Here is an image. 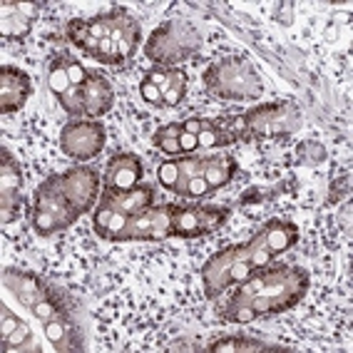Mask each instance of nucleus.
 I'll return each instance as SVG.
<instances>
[{"label":"nucleus","mask_w":353,"mask_h":353,"mask_svg":"<svg viewBox=\"0 0 353 353\" xmlns=\"http://www.w3.org/2000/svg\"><path fill=\"white\" fill-rule=\"evenodd\" d=\"M199 50V32L190 20H167L145 43V55L159 68H174Z\"/></svg>","instance_id":"nucleus-5"},{"label":"nucleus","mask_w":353,"mask_h":353,"mask_svg":"<svg viewBox=\"0 0 353 353\" xmlns=\"http://www.w3.org/2000/svg\"><path fill=\"white\" fill-rule=\"evenodd\" d=\"M139 95H142V100H145L147 105L162 108V92H159L157 85H152V82L145 80V77H142V82H139Z\"/></svg>","instance_id":"nucleus-29"},{"label":"nucleus","mask_w":353,"mask_h":353,"mask_svg":"<svg viewBox=\"0 0 353 353\" xmlns=\"http://www.w3.org/2000/svg\"><path fill=\"white\" fill-rule=\"evenodd\" d=\"M48 88L55 97H60L65 90L72 88V82L68 77V68H65V55H55L48 65Z\"/></svg>","instance_id":"nucleus-25"},{"label":"nucleus","mask_w":353,"mask_h":353,"mask_svg":"<svg viewBox=\"0 0 353 353\" xmlns=\"http://www.w3.org/2000/svg\"><path fill=\"white\" fill-rule=\"evenodd\" d=\"M60 192L68 199V204L75 209V214H88L95 207V202L102 194V179L92 167H72V170L57 174Z\"/></svg>","instance_id":"nucleus-11"},{"label":"nucleus","mask_w":353,"mask_h":353,"mask_svg":"<svg viewBox=\"0 0 353 353\" xmlns=\"http://www.w3.org/2000/svg\"><path fill=\"white\" fill-rule=\"evenodd\" d=\"M82 102H85V117L88 120H97L112 110L114 105V90L105 75H100L97 70H90L88 82L82 85Z\"/></svg>","instance_id":"nucleus-15"},{"label":"nucleus","mask_w":353,"mask_h":353,"mask_svg":"<svg viewBox=\"0 0 353 353\" xmlns=\"http://www.w3.org/2000/svg\"><path fill=\"white\" fill-rule=\"evenodd\" d=\"M204 88L221 100H256L261 95V77L244 57H221L204 70Z\"/></svg>","instance_id":"nucleus-3"},{"label":"nucleus","mask_w":353,"mask_h":353,"mask_svg":"<svg viewBox=\"0 0 353 353\" xmlns=\"http://www.w3.org/2000/svg\"><path fill=\"white\" fill-rule=\"evenodd\" d=\"M60 102V108L70 114V117H75V120H85V102H82V88H72L65 90L63 95L57 97Z\"/></svg>","instance_id":"nucleus-27"},{"label":"nucleus","mask_w":353,"mask_h":353,"mask_svg":"<svg viewBox=\"0 0 353 353\" xmlns=\"http://www.w3.org/2000/svg\"><path fill=\"white\" fill-rule=\"evenodd\" d=\"M259 234H261L266 249L274 256L289 252L291 246H296L299 241V227L294 221H286V219H269L264 227L259 229Z\"/></svg>","instance_id":"nucleus-20"},{"label":"nucleus","mask_w":353,"mask_h":353,"mask_svg":"<svg viewBox=\"0 0 353 353\" xmlns=\"http://www.w3.org/2000/svg\"><path fill=\"white\" fill-rule=\"evenodd\" d=\"M182 132H184L182 122H170V125L159 127L152 139H154V145H157L164 154H182V147H179Z\"/></svg>","instance_id":"nucleus-24"},{"label":"nucleus","mask_w":353,"mask_h":353,"mask_svg":"<svg viewBox=\"0 0 353 353\" xmlns=\"http://www.w3.org/2000/svg\"><path fill=\"white\" fill-rule=\"evenodd\" d=\"M309 284L311 279L301 266L266 264L236 284L227 303L216 309V316L227 323H252L284 314L303 301Z\"/></svg>","instance_id":"nucleus-1"},{"label":"nucleus","mask_w":353,"mask_h":353,"mask_svg":"<svg viewBox=\"0 0 353 353\" xmlns=\"http://www.w3.org/2000/svg\"><path fill=\"white\" fill-rule=\"evenodd\" d=\"M145 170L134 154H114L105 167V176H102V187L105 190H132L142 179Z\"/></svg>","instance_id":"nucleus-16"},{"label":"nucleus","mask_w":353,"mask_h":353,"mask_svg":"<svg viewBox=\"0 0 353 353\" xmlns=\"http://www.w3.org/2000/svg\"><path fill=\"white\" fill-rule=\"evenodd\" d=\"M274 254L266 249L261 234H254L244 244H234L209 256V261L202 266V284L209 301L219 299L221 294L232 286L241 284L246 276H252L256 269L272 264Z\"/></svg>","instance_id":"nucleus-2"},{"label":"nucleus","mask_w":353,"mask_h":353,"mask_svg":"<svg viewBox=\"0 0 353 353\" xmlns=\"http://www.w3.org/2000/svg\"><path fill=\"white\" fill-rule=\"evenodd\" d=\"M127 219H130V216H127L120 207H114L108 196L100 194V202H97L95 214H92V229H95V234L100 239L114 241L117 234L125 229Z\"/></svg>","instance_id":"nucleus-18"},{"label":"nucleus","mask_w":353,"mask_h":353,"mask_svg":"<svg viewBox=\"0 0 353 353\" xmlns=\"http://www.w3.org/2000/svg\"><path fill=\"white\" fill-rule=\"evenodd\" d=\"M301 127V110L294 102H266L236 117L239 139H284Z\"/></svg>","instance_id":"nucleus-4"},{"label":"nucleus","mask_w":353,"mask_h":353,"mask_svg":"<svg viewBox=\"0 0 353 353\" xmlns=\"http://www.w3.org/2000/svg\"><path fill=\"white\" fill-rule=\"evenodd\" d=\"M207 194H212V190H209V184L204 176H194V179L187 184V192H184V196H190V199H204Z\"/></svg>","instance_id":"nucleus-30"},{"label":"nucleus","mask_w":353,"mask_h":353,"mask_svg":"<svg viewBox=\"0 0 353 353\" xmlns=\"http://www.w3.org/2000/svg\"><path fill=\"white\" fill-rule=\"evenodd\" d=\"M38 18L35 3H13L6 0L0 10V32L6 40H26L32 30V20Z\"/></svg>","instance_id":"nucleus-14"},{"label":"nucleus","mask_w":353,"mask_h":353,"mask_svg":"<svg viewBox=\"0 0 353 353\" xmlns=\"http://www.w3.org/2000/svg\"><path fill=\"white\" fill-rule=\"evenodd\" d=\"M112 43L120 50L122 63H127L137 52L139 43H142V28H139V23L127 13L125 8H117V23H114V30H112Z\"/></svg>","instance_id":"nucleus-19"},{"label":"nucleus","mask_w":353,"mask_h":353,"mask_svg":"<svg viewBox=\"0 0 353 353\" xmlns=\"http://www.w3.org/2000/svg\"><path fill=\"white\" fill-rule=\"evenodd\" d=\"M0 214L3 224L18 219L20 214V184H23V170L18 159L3 147L0 150Z\"/></svg>","instance_id":"nucleus-12"},{"label":"nucleus","mask_w":353,"mask_h":353,"mask_svg":"<svg viewBox=\"0 0 353 353\" xmlns=\"http://www.w3.org/2000/svg\"><path fill=\"white\" fill-rule=\"evenodd\" d=\"M174 207L176 204H152L132 214L114 241H157L174 236V227H172Z\"/></svg>","instance_id":"nucleus-9"},{"label":"nucleus","mask_w":353,"mask_h":353,"mask_svg":"<svg viewBox=\"0 0 353 353\" xmlns=\"http://www.w3.org/2000/svg\"><path fill=\"white\" fill-rule=\"evenodd\" d=\"M32 95V82L26 70L15 65L0 68V112L13 114L26 108L28 97Z\"/></svg>","instance_id":"nucleus-13"},{"label":"nucleus","mask_w":353,"mask_h":353,"mask_svg":"<svg viewBox=\"0 0 353 353\" xmlns=\"http://www.w3.org/2000/svg\"><path fill=\"white\" fill-rule=\"evenodd\" d=\"M212 353H269V351H281V346L274 343H264V341L252 339V336H221V339L212 341L207 346Z\"/></svg>","instance_id":"nucleus-22"},{"label":"nucleus","mask_w":353,"mask_h":353,"mask_svg":"<svg viewBox=\"0 0 353 353\" xmlns=\"http://www.w3.org/2000/svg\"><path fill=\"white\" fill-rule=\"evenodd\" d=\"M108 132L100 120H70L60 130V150L75 162H88L105 150Z\"/></svg>","instance_id":"nucleus-8"},{"label":"nucleus","mask_w":353,"mask_h":353,"mask_svg":"<svg viewBox=\"0 0 353 353\" xmlns=\"http://www.w3.org/2000/svg\"><path fill=\"white\" fill-rule=\"evenodd\" d=\"M281 10H284V15H274V20H279L281 26H291V10H294V6H291V3H284Z\"/></svg>","instance_id":"nucleus-32"},{"label":"nucleus","mask_w":353,"mask_h":353,"mask_svg":"<svg viewBox=\"0 0 353 353\" xmlns=\"http://www.w3.org/2000/svg\"><path fill=\"white\" fill-rule=\"evenodd\" d=\"M6 289H10L15 296L20 299V303H26L32 314L38 316L40 321H48L52 316H63L65 311L60 309V299L52 289L40 281L35 274L28 272H18V269H6Z\"/></svg>","instance_id":"nucleus-7"},{"label":"nucleus","mask_w":353,"mask_h":353,"mask_svg":"<svg viewBox=\"0 0 353 353\" xmlns=\"http://www.w3.org/2000/svg\"><path fill=\"white\" fill-rule=\"evenodd\" d=\"M80 216L75 214V209L70 207L68 199L60 192V182L57 174H50L35 190L32 196V229L38 236H52L57 232H65L68 227H72Z\"/></svg>","instance_id":"nucleus-6"},{"label":"nucleus","mask_w":353,"mask_h":353,"mask_svg":"<svg viewBox=\"0 0 353 353\" xmlns=\"http://www.w3.org/2000/svg\"><path fill=\"white\" fill-rule=\"evenodd\" d=\"M65 68H68V77H70V82H72L75 88H82V85L88 82L90 70L82 68L80 60H75V57H68V55H65Z\"/></svg>","instance_id":"nucleus-28"},{"label":"nucleus","mask_w":353,"mask_h":353,"mask_svg":"<svg viewBox=\"0 0 353 353\" xmlns=\"http://www.w3.org/2000/svg\"><path fill=\"white\" fill-rule=\"evenodd\" d=\"M234 174H236V159L234 157H204L202 176L207 179L212 192L221 190L224 184L232 182Z\"/></svg>","instance_id":"nucleus-23"},{"label":"nucleus","mask_w":353,"mask_h":353,"mask_svg":"<svg viewBox=\"0 0 353 353\" xmlns=\"http://www.w3.org/2000/svg\"><path fill=\"white\" fill-rule=\"evenodd\" d=\"M199 150H214L241 142L236 132V117H199V132H196Z\"/></svg>","instance_id":"nucleus-17"},{"label":"nucleus","mask_w":353,"mask_h":353,"mask_svg":"<svg viewBox=\"0 0 353 353\" xmlns=\"http://www.w3.org/2000/svg\"><path fill=\"white\" fill-rule=\"evenodd\" d=\"M229 216H232V209L216 207V204L174 207L172 227H174V236H179V239H196V236H207V234L224 227Z\"/></svg>","instance_id":"nucleus-10"},{"label":"nucleus","mask_w":353,"mask_h":353,"mask_svg":"<svg viewBox=\"0 0 353 353\" xmlns=\"http://www.w3.org/2000/svg\"><path fill=\"white\" fill-rule=\"evenodd\" d=\"M184 95H187V72L174 68L170 85H167V90L162 92V108H176V105H182Z\"/></svg>","instance_id":"nucleus-26"},{"label":"nucleus","mask_w":353,"mask_h":353,"mask_svg":"<svg viewBox=\"0 0 353 353\" xmlns=\"http://www.w3.org/2000/svg\"><path fill=\"white\" fill-rule=\"evenodd\" d=\"M102 196H108L114 207H120L127 216L137 214L142 209L154 204V190L150 184H137L132 190H105L102 187Z\"/></svg>","instance_id":"nucleus-21"},{"label":"nucleus","mask_w":353,"mask_h":353,"mask_svg":"<svg viewBox=\"0 0 353 353\" xmlns=\"http://www.w3.org/2000/svg\"><path fill=\"white\" fill-rule=\"evenodd\" d=\"M20 319L18 316H13V311L8 309V306H3V328H0V334H3V339H8V336L13 334L15 328L20 326Z\"/></svg>","instance_id":"nucleus-31"}]
</instances>
